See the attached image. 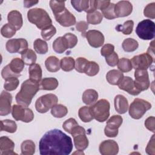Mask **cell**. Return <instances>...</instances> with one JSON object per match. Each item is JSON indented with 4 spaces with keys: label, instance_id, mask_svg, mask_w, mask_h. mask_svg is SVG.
<instances>
[{
    "label": "cell",
    "instance_id": "obj_10",
    "mask_svg": "<svg viewBox=\"0 0 155 155\" xmlns=\"http://www.w3.org/2000/svg\"><path fill=\"white\" fill-rule=\"evenodd\" d=\"M132 67L135 70H147L154 61V57L148 53L134 56L131 60Z\"/></svg>",
    "mask_w": 155,
    "mask_h": 155
},
{
    "label": "cell",
    "instance_id": "obj_4",
    "mask_svg": "<svg viewBox=\"0 0 155 155\" xmlns=\"http://www.w3.org/2000/svg\"><path fill=\"white\" fill-rule=\"evenodd\" d=\"M90 108L93 118L99 122H105L110 116V104L107 99L99 100Z\"/></svg>",
    "mask_w": 155,
    "mask_h": 155
},
{
    "label": "cell",
    "instance_id": "obj_50",
    "mask_svg": "<svg viewBox=\"0 0 155 155\" xmlns=\"http://www.w3.org/2000/svg\"><path fill=\"white\" fill-rule=\"evenodd\" d=\"M144 16L151 18L154 19L155 18V2H152L148 4L144 8L143 10Z\"/></svg>",
    "mask_w": 155,
    "mask_h": 155
},
{
    "label": "cell",
    "instance_id": "obj_24",
    "mask_svg": "<svg viewBox=\"0 0 155 155\" xmlns=\"http://www.w3.org/2000/svg\"><path fill=\"white\" fill-rule=\"evenodd\" d=\"M124 74L119 70H110L106 75V79L108 82L111 85H118L124 78Z\"/></svg>",
    "mask_w": 155,
    "mask_h": 155
},
{
    "label": "cell",
    "instance_id": "obj_48",
    "mask_svg": "<svg viewBox=\"0 0 155 155\" xmlns=\"http://www.w3.org/2000/svg\"><path fill=\"white\" fill-rule=\"evenodd\" d=\"M115 4L110 3V5L104 10H102V15L107 19H113L116 18V15L115 14Z\"/></svg>",
    "mask_w": 155,
    "mask_h": 155
},
{
    "label": "cell",
    "instance_id": "obj_28",
    "mask_svg": "<svg viewBox=\"0 0 155 155\" xmlns=\"http://www.w3.org/2000/svg\"><path fill=\"white\" fill-rule=\"evenodd\" d=\"M30 79L40 82L42 79V71L41 66L38 64L31 65L28 68Z\"/></svg>",
    "mask_w": 155,
    "mask_h": 155
},
{
    "label": "cell",
    "instance_id": "obj_34",
    "mask_svg": "<svg viewBox=\"0 0 155 155\" xmlns=\"http://www.w3.org/2000/svg\"><path fill=\"white\" fill-rule=\"evenodd\" d=\"M24 64H25L22 59L16 58L13 59L8 65L13 72L18 74H21L20 73L23 70L24 68Z\"/></svg>",
    "mask_w": 155,
    "mask_h": 155
},
{
    "label": "cell",
    "instance_id": "obj_1",
    "mask_svg": "<svg viewBox=\"0 0 155 155\" xmlns=\"http://www.w3.org/2000/svg\"><path fill=\"white\" fill-rule=\"evenodd\" d=\"M41 155H68L73 150L71 138L58 129L46 132L39 143Z\"/></svg>",
    "mask_w": 155,
    "mask_h": 155
},
{
    "label": "cell",
    "instance_id": "obj_43",
    "mask_svg": "<svg viewBox=\"0 0 155 155\" xmlns=\"http://www.w3.org/2000/svg\"><path fill=\"white\" fill-rule=\"evenodd\" d=\"M19 84V79L18 78L12 77L8 78L5 80L4 84V88L7 91H13L17 88Z\"/></svg>",
    "mask_w": 155,
    "mask_h": 155
},
{
    "label": "cell",
    "instance_id": "obj_36",
    "mask_svg": "<svg viewBox=\"0 0 155 155\" xmlns=\"http://www.w3.org/2000/svg\"><path fill=\"white\" fill-rule=\"evenodd\" d=\"M68 113L67 108L62 104H56L51 108V114L57 118H61Z\"/></svg>",
    "mask_w": 155,
    "mask_h": 155
},
{
    "label": "cell",
    "instance_id": "obj_30",
    "mask_svg": "<svg viewBox=\"0 0 155 155\" xmlns=\"http://www.w3.org/2000/svg\"><path fill=\"white\" fill-rule=\"evenodd\" d=\"M21 154L32 155L35 153V144L31 140H25L21 145Z\"/></svg>",
    "mask_w": 155,
    "mask_h": 155
},
{
    "label": "cell",
    "instance_id": "obj_47",
    "mask_svg": "<svg viewBox=\"0 0 155 155\" xmlns=\"http://www.w3.org/2000/svg\"><path fill=\"white\" fill-rule=\"evenodd\" d=\"M56 33V29L54 26L51 25L42 30H41V36L42 38L45 40H50Z\"/></svg>",
    "mask_w": 155,
    "mask_h": 155
},
{
    "label": "cell",
    "instance_id": "obj_59",
    "mask_svg": "<svg viewBox=\"0 0 155 155\" xmlns=\"http://www.w3.org/2000/svg\"><path fill=\"white\" fill-rule=\"evenodd\" d=\"M111 3L110 1H97V8L101 11L105 9Z\"/></svg>",
    "mask_w": 155,
    "mask_h": 155
},
{
    "label": "cell",
    "instance_id": "obj_49",
    "mask_svg": "<svg viewBox=\"0 0 155 155\" xmlns=\"http://www.w3.org/2000/svg\"><path fill=\"white\" fill-rule=\"evenodd\" d=\"M77 125H78V124L75 119L69 118L68 119H67L64 122V124L62 125V127L66 132H67L68 133L71 134L72 130Z\"/></svg>",
    "mask_w": 155,
    "mask_h": 155
},
{
    "label": "cell",
    "instance_id": "obj_56",
    "mask_svg": "<svg viewBox=\"0 0 155 155\" xmlns=\"http://www.w3.org/2000/svg\"><path fill=\"white\" fill-rule=\"evenodd\" d=\"M154 121L155 118L154 116H150L148 117L145 121V127L150 131L154 133L155 128H154Z\"/></svg>",
    "mask_w": 155,
    "mask_h": 155
},
{
    "label": "cell",
    "instance_id": "obj_2",
    "mask_svg": "<svg viewBox=\"0 0 155 155\" xmlns=\"http://www.w3.org/2000/svg\"><path fill=\"white\" fill-rule=\"evenodd\" d=\"M40 82L28 79L21 85L20 91L16 94L15 99L19 105L28 107L31 104L33 97L40 90Z\"/></svg>",
    "mask_w": 155,
    "mask_h": 155
},
{
    "label": "cell",
    "instance_id": "obj_26",
    "mask_svg": "<svg viewBox=\"0 0 155 155\" xmlns=\"http://www.w3.org/2000/svg\"><path fill=\"white\" fill-rule=\"evenodd\" d=\"M39 84L41 90H54L58 87L59 82L54 78H45L41 81Z\"/></svg>",
    "mask_w": 155,
    "mask_h": 155
},
{
    "label": "cell",
    "instance_id": "obj_5",
    "mask_svg": "<svg viewBox=\"0 0 155 155\" xmlns=\"http://www.w3.org/2000/svg\"><path fill=\"white\" fill-rule=\"evenodd\" d=\"M151 108V104L147 101L136 98L129 107V114L134 119H140Z\"/></svg>",
    "mask_w": 155,
    "mask_h": 155
},
{
    "label": "cell",
    "instance_id": "obj_20",
    "mask_svg": "<svg viewBox=\"0 0 155 155\" xmlns=\"http://www.w3.org/2000/svg\"><path fill=\"white\" fill-rule=\"evenodd\" d=\"M14 148L15 143L9 137L7 136L0 137V154L1 155L17 154V153L13 151Z\"/></svg>",
    "mask_w": 155,
    "mask_h": 155
},
{
    "label": "cell",
    "instance_id": "obj_29",
    "mask_svg": "<svg viewBox=\"0 0 155 155\" xmlns=\"http://www.w3.org/2000/svg\"><path fill=\"white\" fill-rule=\"evenodd\" d=\"M21 54V59L25 65H31L33 64H35L37 59V56L33 50L28 48Z\"/></svg>",
    "mask_w": 155,
    "mask_h": 155
},
{
    "label": "cell",
    "instance_id": "obj_18",
    "mask_svg": "<svg viewBox=\"0 0 155 155\" xmlns=\"http://www.w3.org/2000/svg\"><path fill=\"white\" fill-rule=\"evenodd\" d=\"M117 85L119 89L124 90L133 96L138 95L141 93V91L136 87L133 79L129 76H124Z\"/></svg>",
    "mask_w": 155,
    "mask_h": 155
},
{
    "label": "cell",
    "instance_id": "obj_52",
    "mask_svg": "<svg viewBox=\"0 0 155 155\" xmlns=\"http://www.w3.org/2000/svg\"><path fill=\"white\" fill-rule=\"evenodd\" d=\"M64 38L66 39L69 48H72L75 47L78 43V38L74 34L67 33L64 35Z\"/></svg>",
    "mask_w": 155,
    "mask_h": 155
},
{
    "label": "cell",
    "instance_id": "obj_23",
    "mask_svg": "<svg viewBox=\"0 0 155 155\" xmlns=\"http://www.w3.org/2000/svg\"><path fill=\"white\" fill-rule=\"evenodd\" d=\"M82 101L87 105H93L98 99V93L94 89H87L82 94Z\"/></svg>",
    "mask_w": 155,
    "mask_h": 155
},
{
    "label": "cell",
    "instance_id": "obj_11",
    "mask_svg": "<svg viewBox=\"0 0 155 155\" xmlns=\"http://www.w3.org/2000/svg\"><path fill=\"white\" fill-rule=\"evenodd\" d=\"M123 119L120 115L112 116L107 122L104 133L108 137H114L118 134V128L120 127Z\"/></svg>",
    "mask_w": 155,
    "mask_h": 155
},
{
    "label": "cell",
    "instance_id": "obj_17",
    "mask_svg": "<svg viewBox=\"0 0 155 155\" xmlns=\"http://www.w3.org/2000/svg\"><path fill=\"white\" fill-rule=\"evenodd\" d=\"M99 150L102 155H115L119 152V146L113 140H105L100 143Z\"/></svg>",
    "mask_w": 155,
    "mask_h": 155
},
{
    "label": "cell",
    "instance_id": "obj_41",
    "mask_svg": "<svg viewBox=\"0 0 155 155\" xmlns=\"http://www.w3.org/2000/svg\"><path fill=\"white\" fill-rule=\"evenodd\" d=\"M71 4L74 8L79 12H86L89 7L88 0H72Z\"/></svg>",
    "mask_w": 155,
    "mask_h": 155
},
{
    "label": "cell",
    "instance_id": "obj_44",
    "mask_svg": "<svg viewBox=\"0 0 155 155\" xmlns=\"http://www.w3.org/2000/svg\"><path fill=\"white\" fill-rule=\"evenodd\" d=\"M89 63V61L84 58H78L75 61V70L81 73H84L87 65Z\"/></svg>",
    "mask_w": 155,
    "mask_h": 155
},
{
    "label": "cell",
    "instance_id": "obj_3",
    "mask_svg": "<svg viewBox=\"0 0 155 155\" xmlns=\"http://www.w3.org/2000/svg\"><path fill=\"white\" fill-rule=\"evenodd\" d=\"M27 18L30 22L41 30L52 25L50 16L43 8H34L29 10L27 12Z\"/></svg>",
    "mask_w": 155,
    "mask_h": 155
},
{
    "label": "cell",
    "instance_id": "obj_60",
    "mask_svg": "<svg viewBox=\"0 0 155 155\" xmlns=\"http://www.w3.org/2000/svg\"><path fill=\"white\" fill-rule=\"evenodd\" d=\"M38 2V1H24V6L26 8H30Z\"/></svg>",
    "mask_w": 155,
    "mask_h": 155
},
{
    "label": "cell",
    "instance_id": "obj_51",
    "mask_svg": "<svg viewBox=\"0 0 155 155\" xmlns=\"http://www.w3.org/2000/svg\"><path fill=\"white\" fill-rule=\"evenodd\" d=\"M1 75H2V77L4 79H7L8 78H12V77H16V78H19V76H21V74H16L14 72H13L10 67H9V65H7L6 66H5L2 71H1Z\"/></svg>",
    "mask_w": 155,
    "mask_h": 155
},
{
    "label": "cell",
    "instance_id": "obj_53",
    "mask_svg": "<svg viewBox=\"0 0 155 155\" xmlns=\"http://www.w3.org/2000/svg\"><path fill=\"white\" fill-rule=\"evenodd\" d=\"M114 46L111 44H105L101 50V54L102 56L107 57L114 52Z\"/></svg>",
    "mask_w": 155,
    "mask_h": 155
},
{
    "label": "cell",
    "instance_id": "obj_46",
    "mask_svg": "<svg viewBox=\"0 0 155 155\" xmlns=\"http://www.w3.org/2000/svg\"><path fill=\"white\" fill-rule=\"evenodd\" d=\"M99 71V66L94 61H89L87 67L84 72L85 74L89 76H94Z\"/></svg>",
    "mask_w": 155,
    "mask_h": 155
},
{
    "label": "cell",
    "instance_id": "obj_55",
    "mask_svg": "<svg viewBox=\"0 0 155 155\" xmlns=\"http://www.w3.org/2000/svg\"><path fill=\"white\" fill-rule=\"evenodd\" d=\"M105 61L107 64L111 67L116 66L119 61V57L117 54L114 51L108 56L105 57Z\"/></svg>",
    "mask_w": 155,
    "mask_h": 155
},
{
    "label": "cell",
    "instance_id": "obj_8",
    "mask_svg": "<svg viewBox=\"0 0 155 155\" xmlns=\"http://www.w3.org/2000/svg\"><path fill=\"white\" fill-rule=\"evenodd\" d=\"M12 114L16 120L25 123L30 122L34 119V113L30 108L19 104L12 106Z\"/></svg>",
    "mask_w": 155,
    "mask_h": 155
},
{
    "label": "cell",
    "instance_id": "obj_12",
    "mask_svg": "<svg viewBox=\"0 0 155 155\" xmlns=\"http://www.w3.org/2000/svg\"><path fill=\"white\" fill-rule=\"evenodd\" d=\"M5 48L7 51L10 53H18L21 54L28 49V42L24 38L12 39L6 42Z\"/></svg>",
    "mask_w": 155,
    "mask_h": 155
},
{
    "label": "cell",
    "instance_id": "obj_15",
    "mask_svg": "<svg viewBox=\"0 0 155 155\" xmlns=\"http://www.w3.org/2000/svg\"><path fill=\"white\" fill-rule=\"evenodd\" d=\"M12 94L6 91H2L0 96V115L6 116L12 112Z\"/></svg>",
    "mask_w": 155,
    "mask_h": 155
},
{
    "label": "cell",
    "instance_id": "obj_33",
    "mask_svg": "<svg viewBox=\"0 0 155 155\" xmlns=\"http://www.w3.org/2000/svg\"><path fill=\"white\" fill-rule=\"evenodd\" d=\"M60 67L64 71H70L75 67V61L72 57H64L60 61Z\"/></svg>",
    "mask_w": 155,
    "mask_h": 155
},
{
    "label": "cell",
    "instance_id": "obj_21",
    "mask_svg": "<svg viewBox=\"0 0 155 155\" xmlns=\"http://www.w3.org/2000/svg\"><path fill=\"white\" fill-rule=\"evenodd\" d=\"M8 24L14 27L16 30H19L22 26L23 20L21 13L17 10L10 11L7 15Z\"/></svg>",
    "mask_w": 155,
    "mask_h": 155
},
{
    "label": "cell",
    "instance_id": "obj_42",
    "mask_svg": "<svg viewBox=\"0 0 155 155\" xmlns=\"http://www.w3.org/2000/svg\"><path fill=\"white\" fill-rule=\"evenodd\" d=\"M49 4H50V7L54 15L61 13L65 8V1H58L51 0L50 1Z\"/></svg>",
    "mask_w": 155,
    "mask_h": 155
},
{
    "label": "cell",
    "instance_id": "obj_16",
    "mask_svg": "<svg viewBox=\"0 0 155 155\" xmlns=\"http://www.w3.org/2000/svg\"><path fill=\"white\" fill-rule=\"evenodd\" d=\"M54 18L56 21L63 27L72 26L76 23L75 16L66 8L61 13L55 15Z\"/></svg>",
    "mask_w": 155,
    "mask_h": 155
},
{
    "label": "cell",
    "instance_id": "obj_25",
    "mask_svg": "<svg viewBox=\"0 0 155 155\" xmlns=\"http://www.w3.org/2000/svg\"><path fill=\"white\" fill-rule=\"evenodd\" d=\"M53 48L55 52L59 54L64 53L68 48V45L64 36H59L53 42Z\"/></svg>",
    "mask_w": 155,
    "mask_h": 155
},
{
    "label": "cell",
    "instance_id": "obj_40",
    "mask_svg": "<svg viewBox=\"0 0 155 155\" xmlns=\"http://www.w3.org/2000/svg\"><path fill=\"white\" fill-rule=\"evenodd\" d=\"M117 65L119 71L124 73L129 72L133 68L131 61L125 58H122L119 59Z\"/></svg>",
    "mask_w": 155,
    "mask_h": 155
},
{
    "label": "cell",
    "instance_id": "obj_13",
    "mask_svg": "<svg viewBox=\"0 0 155 155\" xmlns=\"http://www.w3.org/2000/svg\"><path fill=\"white\" fill-rule=\"evenodd\" d=\"M134 78V84L137 89L140 91L148 89L150 85V82L148 73L147 70H135Z\"/></svg>",
    "mask_w": 155,
    "mask_h": 155
},
{
    "label": "cell",
    "instance_id": "obj_37",
    "mask_svg": "<svg viewBox=\"0 0 155 155\" xmlns=\"http://www.w3.org/2000/svg\"><path fill=\"white\" fill-rule=\"evenodd\" d=\"M33 48L35 51L40 54H45L48 51V45L47 42L39 38L36 39L34 41Z\"/></svg>",
    "mask_w": 155,
    "mask_h": 155
},
{
    "label": "cell",
    "instance_id": "obj_38",
    "mask_svg": "<svg viewBox=\"0 0 155 155\" xmlns=\"http://www.w3.org/2000/svg\"><path fill=\"white\" fill-rule=\"evenodd\" d=\"M134 26V22L132 20L125 21L122 25H117L116 27V30L117 31H121L124 35H130L132 33Z\"/></svg>",
    "mask_w": 155,
    "mask_h": 155
},
{
    "label": "cell",
    "instance_id": "obj_31",
    "mask_svg": "<svg viewBox=\"0 0 155 155\" xmlns=\"http://www.w3.org/2000/svg\"><path fill=\"white\" fill-rule=\"evenodd\" d=\"M78 116L80 119L84 122H89L94 119L90 107L88 106H84L80 108L78 111Z\"/></svg>",
    "mask_w": 155,
    "mask_h": 155
},
{
    "label": "cell",
    "instance_id": "obj_58",
    "mask_svg": "<svg viewBox=\"0 0 155 155\" xmlns=\"http://www.w3.org/2000/svg\"><path fill=\"white\" fill-rule=\"evenodd\" d=\"M97 9V1H95V0L89 1V7L85 12L87 13H91L96 11Z\"/></svg>",
    "mask_w": 155,
    "mask_h": 155
},
{
    "label": "cell",
    "instance_id": "obj_22",
    "mask_svg": "<svg viewBox=\"0 0 155 155\" xmlns=\"http://www.w3.org/2000/svg\"><path fill=\"white\" fill-rule=\"evenodd\" d=\"M114 102L115 110L118 113L124 114L127 111L129 107L128 102L124 96L122 94L116 95Z\"/></svg>",
    "mask_w": 155,
    "mask_h": 155
},
{
    "label": "cell",
    "instance_id": "obj_6",
    "mask_svg": "<svg viewBox=\"0 0 155 155\" xmlns=\"http://www.w3.org/2000/svg\"><path fill=\"white\" fill-rule=\"evenodd\" d=\"M155 24L150 19H144L139 22L136 28L138 37L142 40H151L154 38Z\"/></svg>",
    "mask_w": 155,
    "mask_h": 155
},
{
    "label": "cell",
    "instance_id": "obj_35",
    "mask_svg": "<svg viewBox=\"0 0 155 155\" xmlns=\"http://www.w3.org/2000/svg\"><path fill=\"white\" fill-rule=\"evenodd\" d=\"M122 47L126 52H132L135 51L139 47L138 42L133 38H127L124 40Z\"/></svg>",
    "mask_w": 155,
    "mask_h": 155
},
{
    "label": "cell",
    "instance_id": "obj_54",
    "mask_svg": "<svg viewBox=\"0 0 155 155\" xmlns=\"http://www.w3.org/2000/svg\"><path fill=\"white\" fill-rule=\"evenodd\" d=\"M88 28V24L87 22L84 21H81L76 23V28L77 31L81 33V35L83 37H85L86 31Z\"/></svg>",
    "mask_w": 155,
    "mask_h": 155
},
{
    "label": "cell",
    "instance_id": "obj_32",
    "mask_svg": "<svg viewBox=\"0 0 155 155\" xmlns=\"http://www.w3.org/2000/svg\"><path fill=\"white\" fill-rule=\"evenodd\" d=\"M17 130L16 123L10 119H4L1 120V131H5L10 133L16 132Z\"/></svg>",
    "mask_w": 155,
    "mask_h": 155
},
{
    "label": "cell",
    "instance_id": "obj_45",
    "mask_svg": "<svg viewBox=\"0 0 155 155\" xmlns=\"http://www.w3.org/2000/svg\"><path fill=\"white\" fill-rule=\"evenodd\" d=\"M16 31V29L10 24L7 23L4 25L1 29V33L2 36L10 38L13 36Z\"/></svg>",
    "mask_w": 155,
    "mask_h": 155
},
{
    "label": "cell",
    "instance_id": "obj_57",
    "mask_svg": "<svg viewBox=\"0 0 155 155\" xmlns=\"http://www.w3.org/2000/svg\"><path fill=\"white\" fill-rule=\"evenodd\" d=\"M154 134H153L152 136V137H151L149 142L148 143L147 147H146V152L147 154H151V155H154L155 154L154 152Z\"/></svg>",
    "mask_w": 155,
    "mask_h": 155
},
{
    "label": "cell",
    "instance_id": "obj_19",
    "mask_svg": "<svg viewBox=\"0 0 155 155\" xmlns=\"http://www.w3.org/2000/svg\"><path fill=\"white\" fill-rule=\"evenodd\" d=\"M114 10L117 18L128 16L133 11V5L128 1H119L115 4Z\"/></svg>",
    "mask_w": 155,
    "mask_h": 155
},
{
    "label": "cell",
    "instance_id": "obj_27",
    "mask_svg": "<svg viewBox=\"0 0 155 155\" xmlns=\"http://www.w3.org/2000/svg\"><path fill=\"white\" fill-rule=\"evenodd\" d=\"M46 69L50 72H56L61 68L60 61L59 59L54 56H50L47 58L45 61Z\"/></svg>",
    "mask_w": 155,
    "mask_h": 155
},
{
    "label": "cell",
    "instance_id": "obj_7",
    "mask_svg": "<svg viewBox=\"0 0 155 155\" xmlns=\"http://www.w3.org/2000/svg\"><path fill=\"white\" fill-rule=\"evenodd\" d=\"M58 97L51 93L46 94L39 97L35 102V108L38 112L45 113L57 104Z\"/></svg>",
    "mask_w": 155,
    "mask_h": 155
},
{
    "label": "cell",
    "instance_id": "obj_39",
    "mask_svg": "<svg viewBox=\"0 0 155 155\" xmlns=\"http://www.w3.org/2000/svg\"><path fill=\"white\" fill-rule=\"evenodd\" d=\"M102 14L97 10L91 13H87V22L92 25H97L100 24L102 22Z\"/></svg>",
    "mask_w": 155,
    "mask_h": 155
},
{
    "label": "cell",
    "instance_id": "obj_9",
    "mask_svg": "<svg viewBox=\"0 0 155 155\" xmlns=\"http://www.w3.org/2000/svg\"><path fill=\"white\" fill-rule=\"evenodd\" d=\"M71 134L73 137L74 145L78 150L84 151L88 147L89 142L84 128L78 125L73 128Z\"/></svg>",
    "mask_w": 155,
    "mask_h": 155
},
{
    "label": "cell",
    "instance_id": "obj_14",
    "mask_svg": "<svg viewBox=\"0 0 155 155\" xmlns=\"http://www.w3.org/2000/svg\"><path fill=\"white\" fill-rule=\"evenodd\" d=\"M85 37L90 46L94 48L101 47L104 43V36L99 30H90L85 35Z\"/></svg>",
    "mask_w": 155,
    "mask_h": 155
}]
</instances>
